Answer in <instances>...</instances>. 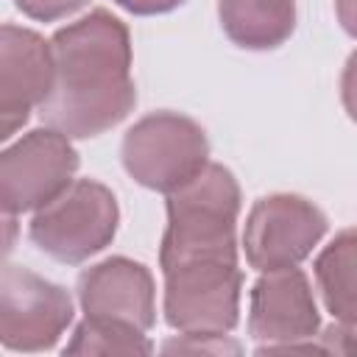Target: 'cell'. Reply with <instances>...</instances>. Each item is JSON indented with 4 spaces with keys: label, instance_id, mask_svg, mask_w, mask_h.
I'll return each mask as SVG.
<instances>
[{
    "label": "cell",
    "instance_id": "20",
    "mask_svg": "<svg viewBox=\"0 0 357 357\" xmlns=\"http://www.w3.org/2000/svg\"><path fill=\"white\" fill-rule=\"evenodd\" d=\"M335 11L343 31L357 39V0H335Z\"/></svg>",
    "mask_w": 357,
    "mask_h": 357
},
{
    "label": "cell",
    "instance_id": "14",
    "mask_svg": "<svg viewBox=\"0 0 357 357\" xmlns=\"http://www.w3.org/2000/svg\"><path fill=\"white\" fill-rule=\"evenodd\" d=\"M153 343L148 340L145 329L126 324V321H112V318H84L75 329L70 343L64 346V354H120V357H137V354H151Z\"/></svg>",
    "mask_w": 357,
    "mask_h": 357
},
{
    "label": "cell",
    "instance_id": "1",
    "mask_svg": "<svg viewBox=\"0 0 357 357\" xmlns=\"http://www.w3.org/2000/svg\"><path fill=\"white\" fill-rule=\"evenodd\" d=\"M56 78L36 109L42 123L70 139L114 128L137 103L128 28L106 8L59 28L50 39Z\"/></svg>",
    "mask_w": 357,
    "mask_h": 357
},
{
    "label": "cell",
    "instance_id": "16",
    "mask_svg": "<svg viewBox=\"0 0 357 357\" xmlns=\"http://www.w3.org/2000/svg\"><path fill=\"white\" fill-rule=\"evenodd\" d=\"M324 354H357V318H335L324 332H318Z\"/></svg>",
    "mask_w": 357,
    "mask_h": 357
},
{
    "label": "cell",
    "instance_id": "2",
    "mask_svg": "<svg viewBox=\"0 0 357 357\" xmlns=\"http://www.w3.org/2000/svg\"><path fill=\"white\" fill-rule=\"evenodd\" d=\"M240 184L229 167L209 162L195 178L167 195V229L162 234V271L198 262H237Z\"/></svg>",
    "mask_w": 357,
    "mask_h": 357
},
{
    "label": "cell",
    "instance_id": "13",
    "mask_svg": "<svg viewBox=\"0 0 357 357\" xmlns=\"http://www.w3.org/2000/svg\"><path fill=\"white\" fill-rule=\"evenodd\" d=\"M315 284L326 312L357 318V229H343L318 254Z\"/></svg>",
    "mask_w": 357,
    "mask_h": 357
},
{
    "label": "cell",
    "instance_id": "19",
    "mask_svg": "<svg viewBox=\"0 0 357 357\" xmlns=\"http://www.w3.org/2000/svg\"><path fill=\"white\" fill-rule=\"evenodd\" d=\"M120 8L139 14V17H153V14H167L176 6H181L184 0H114Z\"/></svg>",
    "mask_w": 357,
    "mask_h": 357
},
{
    "label": "cell",
    "instance_id": "10",
    "mask_svg": "<svg viewBox=\"0 0 357 357\" xmlns=\"http://www.w3.org/2000/svg\"><path fill=\"white\" fill-rule=\"evenodd\" d=\"M53 47L36 31L3 25L0 31V137L11 139L53 89Z\"/></svg>",
    "mask_w": 357,
    "mask_h": 357
},
{
    "label": "cell",
    "instance_id": "9",
    "mask_svg": "<svg viewBox=\"0 0 357 357\" xmlns=\"http://www.w3.org/2000/svg\"><path fill=\"white\" fill-rule=\"evenodd\" d=\"M321 312L312 284L298 268L265 271L248 298V332L259 340L257 354H276L301 340H315Z\"/></svg>",
    "mask_w": 357,
    "mask_h": 357
},
{
    "label": "cell",
    "instance_id": "5",
    "mask_svg": "<svg viewBox=\"0 0 357 357\" xmlns=\"http://www.w3.org/2000/svg\"><path fill=\"white\" fill-rule=\"evenodd\" d=\"M165 273V321L178 335H229L240 321L243 273L237 262L198 259Z\"/></svg>",
    "mask_w": 357,
    "mask_h": 357
},
{
    "label": "cell",
    "instance_id": "7",
    "mask_svg": "<svg viewBox=\"0 0 357 357\" xmlns=\"http://www.w3.org/2000/svg\"><path fill=\"white\" fill-rule=\"evenodd\" d=\"M326 234V215L304 195L273 192L259 198L243 229L245 262L265 273L279 268H296Z\"/></svg>",
    "mask_w": 357,
    "mask_h": 357
},
{
    "label": "cell",
    "instance_id": "11",
    "mask_svg": "<svg viewBox=\"0 0 357 357\" xmlns=\"http://www.w3.org/2000/svg\"><path fill=\"white\" fill-rule=\"evenodd\" d=\"M78 304L89 318L126 321L139 329L156 324V287L151 271L128 257H109L78 276Z\"/></svg>",
    "mask_w": 357,
    "mask_h": 357
},
{
    "label": "cell",
    "instance_id": "12",
    "mask_svg": "<svg viewBox=\"0 0 357 357\" xmlns=\"http://www.w3.org/2000/svg\"><path fill=\"white\" fill-rule=\"evenodd\" d=\"M223 33L245 50H273L296 28V0H218Z\"/></svg>",
    "mask_w": 357,
    "mask_h": 357
},
{
    "label": "cell",
    "instance_id": "4",
    "mask_svg": "<svg viewBox=\"0 0 357 357\" xmlns=\"http://www.w3.org/2000/svg\"><path fill=\"white\" fill-rule=\"evenodd\" d=\"M117 220L114 192L95 178H75L61 195L33 212L28 234L56 262L78 265L114 240Z\"/></svg>",
    "mask_w": 357,
    "mask_h": 357
},
{
    "label": "cell",
    "instance_id": "6",
    "mask_svg": "<svg viewBox=\"0 0 357 357\" xmlns=\"http://www.w3.org/2000/svg\"><path fill=\"white\" fill-rule=\"evenodd\" d=\"M78 170L67 134L45 126L22 134L0 156V206L6 215L36 212L61 195Z\"/></svg>",
    "mask_w": 357,
    "mask_h": 357
},
{
    "label": "cell",
    "instance_id": "17",
    "mask_svg": "<svg viewBox=\"0 0 357 357\" xmlns=\"http://www.w3.org/2000/svg\"><path fill=\"white\" fill-rule=\"evenodd\" d=\"M17 8L31 17V20H42V22H56L64 17H73L75 11H81L89 0H14Z\"/></svg>",
    "mask_w": 357,
    "mask_h": 357
},
{
    "label": "cell",
    "instance_id": "3",
    "mask_svg": "<svg viewBox=\"0 0 357 357\" xmlns=\"http://www.w3.org/2000/svg\"><path fill=\"white\" fill-rule=\"evenodd\" d=\"M120 159L137 184L170 195L209 165V142L192 117L153 112L126 131Z\"/></svg>",
    "mask_w": 357,
    "mask_h": 357
},
{
    "label": "cell",
    "instance_id": "15",
    "mask_svg": "<svg viewBox=\"0 0 357 357\" xmlns=\"http://www.w3.org/2000/svg\"><path fill=\"white\" fill-rule=\"evenodd\" d=\"M165 354H240L243 346L231 340L229 335H178L167 343H162Z\"/></svg>",
    "mask_w": 357,
    "mask_h": 357
},
{
    "label": "cell",
    "instance_id": "18",
    "mask_svg": "<svg viewBox=\"0 0 357 357\" xmlns=\"http://www.w3.org/2000/svg\"><path fill=\"white\" fill-rule=\"evenodd\" d=\"M340 100L346 114L357 123V50L346 59L343 64V75H340Z\"/></svg>",
    "mask_w": 357,
    "mask_h": 357
},
{
    "label": "cell",
    "instance_id": "8",
    "mask_svg": "<svg viewBox=\"0 0 357 357\" xmlns=\"http://www.w3.org/2000/svg\"><path fill=\"white\" fill-rule=\"evenodd\" d=\"M73 324V298L64 287L22 268L0 276V343L8 351H47Z\"/></svg>",
    "mask_w": 357,
    "mask_h": 357
}]
</instances>
